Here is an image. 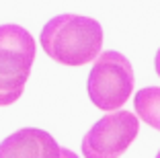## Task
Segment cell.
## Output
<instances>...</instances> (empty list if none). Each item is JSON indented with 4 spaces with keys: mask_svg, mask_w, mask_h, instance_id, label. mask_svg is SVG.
Listing matches in <instances>:
<instances>
[{
    "mask_svg": "<svg viewBox=\"0 0 160 158\" xmlns=\"http://www.w3.org/2000/svg\"><path fill=\"white\" fill-rule=\"evenodd\" d=\"M43 51L64 66H84L94 62L103 47V27L82 14H58L45 23L39 35Z\"/></svg>",
    "mask_w": 160,
    "mask_h": 158,
    "instance_id": "6da1fadb",
    "label": "cell"
},
{
    "mask_svg": "<svg viewBox=\"0 0 160 158\" xmlns=\"http://www.w3.org/2000/svg\"><path fill=\"white\" fill-rule=\"evenodd\" d=\"M33 60V35L19 25H0V107L21 99Z\"/></svg>",
    "mask_w": 160,
    "mask_h": 158,
    "instance_id": "7a4b0ae2",
    "label": "cell"
},
{
    "mask_svg": "<svg viewBox=\"0 0 160 158\" xmlns=\"http://www.w3.org/2000/svg\"><path fill=\"white\" fill-rule=\"evenodd\" d=\"M86 90L92 105L101 111H117L133 93L132 62L119 51H103L90 68Z\"/></svg>",
    "mask_w": 160,
    "mask_h": 158,
    "instance_id": "3957f363",
    "label": "cell"
},
{
    "mask_svg": "<svg viewBox=\"0 0 160 158\" xmlns=\"http://www.w3.org/2000/svg\"><path fill=\"white\" fill-rule=\"evenodd\" d=\"M140 121L132 111L117 109L101 117L82 138L84 158H119L138 138Z\"/></svg>",
    "mask_w": 160,
    "mask_h": 158,
    "instance_id": "277c9868",
    "label": "cell"
},
{
    "mask_svg": "<svg viewBox=\"0 0 160 158\" xmlns=\"http://www.w3.org/2000/svg\"><path fill=\"white\" fill-rule=\"evenodd\" d=\"M62 146L47 131L23 127L0 142V158H60Z\"/></svg>",
    "mask_w": 160,
    "mask_h": 158,
    "instance_id": "5b68a950",
    "label": "cell"
},
{
    "mask_svg": "<svg viewBox=\"0 0 160 158\" xmlns=\"http://www.w3.org/2000/svg\"><path fill=\"white\" fill-rule=\"evenodd\" d=\"M133 109L146 125L160 131V86H146L136 93Z\"/></svg>",
    "mask_w": 160,
    "mask_h": 158,
    "instance_id": "8992f818",
    "label": "cell"
},
{
    "mask_svg": "<svg viewBox=\"0 0 160 158\" xmlns=\"http://www.w3.org/2000/svg\"><path fill=\"white\" fill-rule=\"evenodd\" d=\"M60 158H78V156H76V154L72 152V150H68V148H62V150H60Z\"/></svg>",
    "mask_w": 160,
    "mask_h": 158,
    "instance_id": "52a82bcc",
    "label": "cell"
},
{
    "mask_svg": "<svg viewBox=\"0 0 160 158\" xmlns=\"http://www.w3.org/2000/svg\"><path fill=\"white\" fill-rule=\"evenodd\" d=\"M154 68H156V74L160 76V47L156 51V58H154Z\"/></svg>",
    "mask_w": 160,
    "mask_h": 158,
    "instance_id": "ba28073f",
    "label": "cell"
},
{
    "mask_svg": "<svg viewBox=\"0 0 160 158\" xmlns=\"http://www.w3.org/2000/svg\"><path fill=\"white\" fill-rule=\"evenodd\" d=\"M156 158H160V150H158V154H156Z\"/></svg>",
    "mask_w": 160,
    "mask_h": 158,
    "instance_id": "9c48e42d",
    "label": "cell"
}]
</instances>
